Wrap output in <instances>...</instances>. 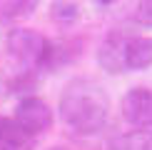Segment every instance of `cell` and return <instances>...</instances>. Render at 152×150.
Masks as SVG:
<instances>
[{
    "instance_id": "13",
    "label": "cell",
    "mask_w": 152,
    "mask_h": 150,
    "mask_svg": "<svg viewBox=\"0 0 152 150\" xmlns=\"http://www.w3.org/2000/svg\"><path fill=\"white\" fill-rule=\"evenodd\" d=\"M100 3H102V5H110V3H115V0H100Z\"/></svg>"
},
{
    "instance_id": "8",
    "label": "cell",
    "mask_w": 152,
    "mask_h": 150,
    "mask_svg": "<svg viewBox=\"0 0 152 150\" xmlns=\"http://www.w3.org/2000/svg\"><path fill=\"white\" fill-rule=\"evenodd\" d=\"M75 45L67 40H48V50H45V58H42L40 70H58V68L67 65L77 58V53L72 50Z\"/></svg>"
},
{
    "instance_id": "3",
    "label": "cell",
    "mask_w": 152,
    "mask_h": 150,
    "mask_svg": "<svg viewBox=\"0 0 152 150\" xmlns=\"http://www.w3.org/2000/svg\"><path fill=\"white\" fill-rule=\"evenodd\" d=\"M12 120L20 125L25 133L37 138L53 125V110L37 95H28V98H20V103L15 105V118Z\"/></svg>"
},
{
    "instance_id": "7",
    "label": "cell",
    "mask_w": 152,
    "mask_h": 150,
    "mask_svg": "<svg viewBox=\"0 0 152 150\" xmlns=\"http://www.w3.org/2000/svg\"><path fill=\"white\" fill-rule=\"evenodd\" d=\"M127 70H147L152 65V35H132L125 53Z\"/></svg>"
},
{
    "instance_id": "10",
    "label": "cell",
    "mask_w": 152,
    "mask_h": 150,
    "mask_svg": "<svg viewBox=\"0 0 152 150\" xmlns=\"http://www.w3.org/2000/svg\"><path fill=\"white\" fill-rule=\"evenodd\" d=\"M40 0H0V23H18L37 10Z\"/></svg>"
},
{
    "instance_id": "12",
    "label": "cell",
    "mask_w": 152,
    "mask_h": 150,
    "mask_svg": "<svg viewBox=\"0 0 152 150\" xmlns=\"http://www.w3.org/2000/svg\"><path fill=\"white\" fill-rule=\"evenodd\" d=\"M135 23L142 28H152V0H140L135 8Z\"/></svg>"
},
{
    "instance_id": "5",
    "label": "cell",
    "mask_w": 152,
    "mask_h": 150,
    "mask_svg": "<svg viewBox=\"0 0 152 150\" xmlns=\"http://www.w3.org/2000/svg\"><path fill=\"white\" fill-rule=\"evenodd\" d=\"M127 33H122V30H112V33H107V38L102 43H100L97 48V62L100 68H102L105 73H125L127 70V62H125V53H127V43H130Z\"/></svg>"
},
{
    "instance_id": "11",
    "label": "cell",
    "mask_w": 152,
    "mask_h": 150,
    "mask_svg": "<svg viewBox=\"0 0 152 150\" xmlns=\"http://www.w3.org/2000/svg\"><path fill=\"white\" fill-rule=\"evenodd\" d=\"M80 15V8L75 3H67V0H55L53 3V18H58V20H75V18Z\"/></svg>"
},
{
    "instance_id": "4",
    "label": "cell",
    "mask_w": 152,
    "mask_h": 150,
    "mask_svg": "<svg viewBox=\"0 0 152 150\" xmlns=\"http://www.w3.org/2000/svg\"><path fill=\"white\" fill-rule=\"evenodd\" d=\"M120 110H122V120L132 128H140V130L152 128V90H147V88L127 90L122 95Z\"/></svg>"
},
{
    "instance_id": "2",
    "label": "cell",
    "mask_w": 152,
    "mask_h": 150,
    "mask_svg": "<svg viewBox=\"0 0 152 150\" xmlns=\"http://www.w3.org/2000/svg\"><path fill=\"white\" fill-rule=\"evenodd\" d=\"M5 48L10 58L23 65V70H40L48 50V38L30 28H12L5 38Z\"/></svg>"
},
{
    "instance_id": "9",
    "label": "cell",
    "mask_w": 152,
    "mask_h": 150,
    "mask_svg": "<svg viewBox=\"0 0 152 150\" xmlns=\"http://www.w3.org/2000/svg\"><path fill=\"white\" fill-rule=\"evenodd\" d=\"M110 150H152V130H127L110 140Z\"/></svg>"
},
{
    "instance_id": "1",
    "label": "cell",
    "mask_w": 152,
    "mask_h": 150,
    "mask_svg": "<svg viewBox=\"0 0 152 150\" xmlns=\"http://www.w3.org/2000/svg\"><path fill=\"white\" fill-rule=\"evenodd\" d=\"M60 120L75 135H95L105 128L110 115V98L105 88L90 78H77L60 95Z\"/></svg>"
},
{
    "instance_id": "6",
    "label": "cell",
    "mask_w": 152,
    "mask_h": 150,
    "mask_svg": "<svg viewBox=\"0 0 152 150\" xmlns=\"http://www.w3.org/2000/svg\"><path fill=\"white\" fill-rule=\"evenodd\" d=\"M35 138L18 125L12 118H0V150H33Z\"/></svg>"
}]
</instances>
